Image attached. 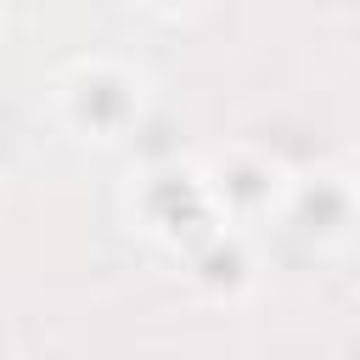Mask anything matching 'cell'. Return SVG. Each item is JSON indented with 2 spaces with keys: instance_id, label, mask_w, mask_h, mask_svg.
I'll use <instances>...</instances> for the list:
<instances>
[{
  "instance_id": "1",
  "label": "cell",
  "mask_w": 360,
  "mask_h": 360,
  "mask_svg": "<svg viewBox=\"0 0 360 360\" xmlns=\"http://www.w3.org/2000/svg\"><path fill=\"white\" fill-rule=\"evenodd\" d=\"M51 96L62 129L90 146H118L146 118V73L118 56H73L56 73Z\"/></svg>"
},
{
  "instance_id": "2",
  "label": "cell",
  "mask_w": 360,
  "mask_h": 360,
  "mask_svg": "<svg viewBox=\"0 0 360 360\" xmlns=\"http://www.w3.org/2000/svg\"><path fill=\"white\" fill-rule=\"evenodd\" d=\"M208 169V191L214 202L225 208L231 225H264V219H281L287 214V197H292V169L259 146H225L214 158H202Z\"/></svg>"
},
{
  "instance_id": "3",
  "label": "cell",
  "mask_w": 360,
  "mask_h": 360,
  "mask_svg": "<svg viewBox=\"0 0 360 360\" xmlns=\"http://www.w3.org/2000/svg\"><path fill=\"white\" fill-rule=\"evenodd\" d=\"M304 242L315 248H338L360 231V186L349 169H315V174H298L292 180V197H287V214H281Z\"/></svg>"
},
{
  "instance_id": "4",
  "label": "cell",
  "mask_w": 360,
  "mask_h": 360,
  "mask_svg": "<svg viewBox=\"0 0 360 360\" xmlns=\"http://www.w3.org/2000/svg\"><path fill=\"white\" fill-rule=\"evenodd\" d=\"M202 197H214V191H208V169H202V163L158 158V163H146V169H135V174H129V186H124V214H129V225H135V231L158 236L174 214H186V208H191V202H202Z\"/></svg>"
},
{
  "instance_id": "5",
  "label": "cell",
  "mask_w": 360,
  "mask_h": 360,
  "mask_svg": "<svg viewBox=\"0 0 360 360\" xmlns=\"http://www.w3.org/2000/svg\"><path fill=\"white\" fill-rule=\"evenodd\" d=\"M186 281H191V292L208 298V304H236V298H248L253 281H259V253H253L248 225H225L208 248H197V253L186 259Z\"/></svg>"
},
{
  "instance_id": "6",
  "label": "cell",
  "mask_w": 360,
  "mask_h": 360,
  "mask_svg": "<svg viewBox=\"0 0 360 360\" xmlns=\"http://www.w3.org/2000/svg\"><path fill=\"white\" fill-rule=\"evenodd\" d=\"M129 6H141L146 17H186V11H197L202 0H129Z\"/></svg>"
},
{
  "instance_id": "7",
  "label": "cell",
  "mask_w": 360,
  "mask_h": 360,
  "mask_svg": "<svg viewBox=\"0 0 360 360\" xmlns=\"http://www.w3.org/2000/svg\"><path fill=\"white\" fill-rule=\"evenodd\" d=\"M349 174H354V186H360V152H354V163H349Z\"/></svg>"
}]
</instances>
